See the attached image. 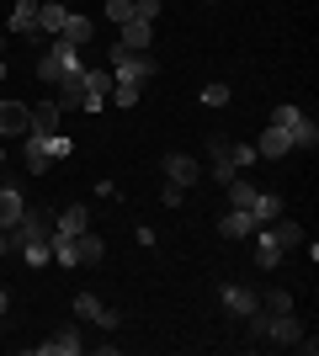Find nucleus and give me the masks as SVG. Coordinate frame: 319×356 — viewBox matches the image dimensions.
I'll list each match as a JSON object with an SVG mask.
<instances>
[{"mask_svg":"<svg viewBox=\"0 0 319 356\" xmlns=\"http://www.w3.org/2000/svg\"><path fill=\"white\" fill-rule=\"evenodd\" d=\"M48 245H54V261H59V266H96V261L106 255V245H101V234H96V229H80V234H54Z\"/></svg>","mask_w":319,"mask_h":356,"instance_id":"obj_1","label":"nucleus"},{"mask_svg":"<svg viewBox=\"0 0 319 356\" xmlns=\"http://www.w3.org/2000/svg\"><path fill=\"white\" fill-rule=\"evenodd\" d=\"M106 70H112V86H144V80L160 74V64H154V54H133V48H117V43H112Z\"/></svg>","mask_w":319,"mask_h":356,"instance_id":"obj_2","label":"nucleus"},{"mask_svg":"<svg viewBox=\"0 0 319 356\" xmlns=\"http://www.w3.org/2000/svg\"><path fill=\"white\" fill-rule=\"evenodd\" d=\"M75 70H80V48L59 43V38H54V48H48L43 59H38V80H48V86H59V80H69Z\"/></svg>","mask_w":319,"mask_h":356,"instance_id":"obj_3","label":"nucleus"},{"mask_svg":"<svg viewBox=\"0 0 319 356\" xmlns=\"http://www.w3.org/2000/svg\"><path fill=\"white\" fill-rule=\"evenodd\" d=\"M6 234H11V250H16V245H27V239H54V213H48V208H27Z\"/></svg>","mask_w":319,"mask_h":356,"instance_id":"obj_4","label":"nucleus"},{"mask_svg":"<svg viewBox=\"0 0 319 356\" xmlns=\"http://www.w3.org/2000/svg\"><path fill=\"white\" fill-rule=\"evenodd\" d=\"M22 165H27L32 176L54 170V134H38V128H32V134L22 138Z\"/></svg>","mask_w":319,"mask_h":356,"instance_id":"obj_5","label":"nucleus"},{"mask_svg":"<svg viewBox=\"0 0 319 356\" xmlns=\"http://www.w3.org/2000/svg\"><path fill=\"white\" fill-rule=\"evenodd\" d=\"M75 319H85V325H101V330H117V325H122V314H117V309H106L96 293H75Z\"/></svg>","mask_w":319,"mask_h":356,"instance_id":"obj_6","label":"nucleus"},{"mask_svg":"<svg viewBox=\"0 0 319 356\" xmlns=\"http://www.w3.org/2000/svg\"><path fill=\"white\" fill-rule=\"evenodd\" d=\"M32 134V106L27 102H0V144L6 138H27Z\"/></svg>","mask_w":319,"mask_h":356,"instance_id":"obj_7","label":"nucleus"},{"mask_svg":"<svg viewBox=\"0 0 319 356\" xmlns=\"http://www.w3.org/2000/svg\"><path fill=\"white\" fill-rule=\"evenodd\" d=\"M298 335H304L298 314H266V346H298Z\"/></svg>","mask_w":319,"mask_h":356,"instance_id":"obj_8","label":"nucleus"},{"mask_svg":"<svg viewBox=\"0 0 319 356\" xmlns=\"http://www.w3.org/2000/svg\"><path fill=\"white\" fill-rule=\"evenodd\" d=\"M256 266L261 271H272V266H282V261H288V250H282V245H277V234H272V223H256Z\"/></svg>","mask_w":319,"mask_h":356,"instance_id":"obj_9","label":"nucleus"},{"mask_svg":"<svg viewBox=\"0 0 319 356\" xmlns=\"http://www.w3.org/2000/svg\"><path fill=\"white\" fill-rule=\"evenodd\" d=\"M80 351H85V341H80L75 325H64V330H54L48 341H38V356H80Z\"/></svg>","mask_w":319,"mask_h":356,"instance_id":"obj_10","label":"nucleus"},{"mask_svg":"<svg viewBox=\"0 0 319 356\" xmlns=\"http://www.w3.org/2000/svg\"><path fill=\"white\" fill-rule=\"evenodd\" d=\"M154 43V22H138V16H128L117 27V48H133V54H149Z\"/></svg>","mask_w":319,"mask_h":356,"instance_id":"obj_11","label":"nucleus"},{"mask_svg":"<svg viewBox=\"0 0 319 356\" xmlns=\"http://www.w3.org/2000/svg\"><path fill=\"white\" fill-rule=\"evenodd\" d=\"M160 165H165V181H176V186H192V181L202 176V165L192 160V154H181V149H170Z\"/></svg>","mask_w":319,"mask_h":356,"instance_id":"obj_12","label":"nucleus"},{"mask_svg":"<svg viewBox=\"0 0 319 356\" xmlns=\"http://www.w3.org/2000/svg\"><path fill=\"white\" fill-rule=\"evenodd\" d=\"M218 298H224V314H234V319H245V314L261 303V293H256V287H245V282H229Z\"/></svg>","mask_w":319,"mask_h":356,"instance_id":"obj_13","label":"nucleus"},{"mask_svg":"<svg viewBox=\"0 0 319 356\" xmlns=\"http://www.w3.org/2000/svg\"><path fill=\"white\" fill-rule=\"evenodd\" d=\"M64 22H69V6H64V0H38V32L59 38Z\"/></svg>","mask_w":319,"mask_h":356,"instance_id":"obj_14","label":"nucleus"},{"mask_svg":"<svg viewBox=\"0 0 319 356\" xmlns=\"http://www.w3.org/2000/svg\"><path fill=\"white\" fill-rule=\"evenodd\" d=\"M91 38H96V22H91V16H75V11H69V22L59 27V43H69V48H85Z\"/></svg>","mask_w":319,"mask_h":356,"instance_id":"obj_15","label":"nucleus"},{"mask_svg":"<svg viewBox=\"0 0 319 356\" xmlns=\"http://www.w3.org/2000/svg\"><path fill=\"white\" fill-rule=\"evenodd\" d=\"M256 154H266V160H288V154H293V138L282 134V128H272V122H266V134L256 138Z\"/></svg>","mask_w":319,"mask_h":356,"instance_id":"obj_16","label":"nucleus"},{"mask_svg":"<svg viewBox=\"0 0 319 356\" xmlns=\"http://www.w3.org/2000/svg\"><path fill=\"white\" fill-rule=\"evenodd\" d=\"M218 234H224V239H250V234H256V218H250L245 208H229L224 218H218Z\"/></svg>","mask_w":319,"mask_h":356,"instance_id":"obj_17","label":"nucleus"},{"mask_svg":"<svg viewBox=\"0 0 319 356\" xmlns=\"http://www.w3.org/2000/svg\"><path fill=\"white\" fill-rule=\"evenodd\" d=\"M22 213H27V197L16 192L11 181H0V229H11V223L22 218Z\"/></svg>","mask_w":319,"mask_h":356,"instance_id":"obj_18","label":"nucleus"},{"mask_svg":"<svg viewBox=\"0 0 319 356\" xmlns=\"http://www.w3.org/2000/svg\"><path fill=\"white\" fill-rule=\"evenodd\" d=\"M11 32L38 38V0H16V6H11Z\"/></svg>","mask_w":319,"mask_h":356,"instance_id":"obj_19","label":"nucleus"},{"mask_svg":"<svg viewBox=\"0 0 319 356\" xmlns=\"http://www.w3.org/2000/svg\"><path fill=\"white\" fill-rule=\"evenodd\" d=\"M208 154H213V176H218V181H234V176H240V165L229 160V138H208Z\"/></svg>","mask_w":319,"mask_h":356,"instance_id":"obj_20","label":"nucleus"},{"mask_svg":"<svg viewBox=\"0 0 319 356\" xmlns=\"http://www.w3.org/2000/svg\"><path fill=\"white\" fill-rule=\"evenodd\" d=\"M59 122H64L59 102H38V106H32V128H38V134H59Z\"/></svg>","mask_w":319,"mask_h":356,"instance_id":"obj_21","label":"nucleus"},{"mask_svg":"<svg viewBox=\"0 0 319 356\" xmlns=\"http://www.w3.org/2000/svg\"><path fill=\"white\" fill-rule=\"evenodd\" d=\"M80 229H91V213L80 208H64V213H54V234H80Z\"/></svg>","mask_w":319,"mask_h":356,"instance_id":"obj_22","label":"nucleus"},{"mask_svg":"<svg viewBox=\"0 0 319 356\" xmlns=\"http://www.w3.org/2000/svg\"><path fill=\"white\" fill-rule=\"evenodd\" d=\"M245 213H250V218H256V223H272L277 213H282V197H277V192H256V197H250V208H245Z\"/></svg>","mask_w":319,"mask_h":356,"instance_id":"obj_23","label":"nucleus"},{"mask_svg":"<svg viewBox=\"0 0 319 356\" xmlns=\"http://www.w3.org/2000/svg\"><path fill=\"white\" fill-rule=\"evenodd\" d=\"M304 122H309V112H304V106H293V102H282L272 112V128H282L288 138H293V128H304Z\"/></svg>","mask_w":319,"mask_h":356,"instance_id":"obj_24","label":"nucleus"},{"mask_svg":"<svg viewBox=\"0 0 319 356\" xmlns=\"http://www.w3.org/2000/svg\"><path fill=\"white\" fill-rule=\"evenodd\" d=\"M16 255H22L27 266H48V261H54V245H48V239H27V245H16Z\"/></svg>","mask_w":319,"mask_h":356,"instance_id":"obj_25","label":"nucleus"},{"mask_svg":"<svg viewBox=\"0 0 319 356\" xmlns=\"http://www.w3.org/2000/svg\"><path fill=\"white\" fill-rule=\"evenodd\" d=\"M272 234H277V245H282V250H293V245H304V229H298L293 218H282V213L272 218Z\"/></svg>","mask_w":319,"mask_h":356,"instance_id":"obj_26","label":"nucleus"},{"mask_svg":"<svg viewBox=\"0 0 319 356\" xmlns=\"http://www.w3.org/2000/svg\"><path fill=\"white\" fill-rule=\"evenodd\" d=\"M224 186H229V208H250V197H256V192H261L256 181H245V176H234V181H224Z\"/></svg>","mask_w":319,"mask_h":356,"instance_id":"obj_27","label":"nucleus"},{"mask_svg":"<svg viewBox=\"0 0 319 356\" xmlns=\"http://www.w3.org/2000/svg\"><path fill=\"white\" fill-rule=\"evenodd\" d=\"M261 309L266 314H293V293L288 287H272V293H261Z\"/></svg>","mask_w":319,"mask_h":356,"instance_id":"obj_28","label":"nucleus"},{"mask_svg":"<svg viewBox=\"0 0 319 356\" xmlns=\"http://www.w3.org/2000/svg\"><path fill=\"white\" fill-rule=\"evenodd\" d=\"M293 149H304V154H314V149H319V128H314V122L293 128Z\"/></svg>","mask_w":319,"mask_h":356,"instance_id":"obj_29","label":"nucleus"},{"mask_svg":"<svg viewBox=\"0 0 319 356\" xmlns=\"http://www.w3.org/2000/svg\"><path fill=\"white\" fill-rule=\"evenodd\" d=\"M101 16L112 22V27H122V22L133 16V0H106V6H101Z\"/></svg>","mask_w":319,"mask_h":356,"instance_id":"obj_30","label":"nucleus"},{"mask_svg":"<svg viewBox=\"0 0 319 356\" xmlns=\"http://www.w3.org/2000/svg\"><path fill=\"white\" fill-rule=\"evenodd\" d=\"M229 160L240 165V170H250V165H256L261 154H256V144H234V138H229Z\"/></svg>","mask_w":319,"mask_h":356,"instance_id":"obj_31","label":"nucleus"},{"mask_svg":"<svg viewBox=\"0 0 319 356\" xmlns=\"http://www.w3.org/2000/svg\"><path fill=\"white\" fill-rule=\"evenodd\" d=\"M138 90H144V86H112V90H106V102H112V106H138Z\"/></svg>","mask_w":319,"mask_h":356,"instance_id":"obj_32","label":"nucleus"},{"mask_svg":"<svg viewBox=\"0 0 319 356\" xmlns=\"http://www.w3.org/2000/svg\"><path fill=\"white\" fill-rule=\"evenodd\" d=\"M202 106H229V86H202Z\"/></svg>","mask_w":319,"mask_h":356,"instance_id":"obj_33","label":"nucleus"},{"mask_svg":"<svg viewBox=\"0 0 319 356\" xmlns=\"http://www.w3.org/2000/svg\"><path fill=\"white\" fill-rule=\"evenodd\" d=\"M133 16L138 22H160V0H133Z\"/></svg>","mask_w":319,"mask_h":356,"instance_id":"obj_34","label":"nucleus"},{"mask_svg":"<svg viewBox=\"0 0 319 356\" xmlns=\"http://www.w3.org/2000/svg\"><path fill=\"white\" fill-rule=\"evenodd\" d=\"M69 154H75V138H69V134H54V160H69Z\"/></svg>","mask_w":319,"mask_h":356,"instance_id":"obj_35","label":"nucleus"},{"mask_svg":"<svg viewBox=\"0 0 319 356\" xmlns=\"http://www.w3.org/2000/svg\"><path fill=\"white\" fill-rule=\"evenodd\" d=\"M181 192H186V186H176V181H165V192H160V202H165V208H181Z\"/></svg>","mask_w":319,"mask_h":356,"instance_id":"obj_36","label":"nucleus"},{"mask_svg":"<svg viewBox=\"0 0 319 356\" xmlns=\"http://www.w3.org/2000/svg\"><path fill=\"white\" fill-rule=\"evenodd\" d=\"M0 255H11V234L6 229H0Z\"/></svg>","mask_w":319,"mask_h":356,"instance_id":"obj_37","label":"nucleus"},{"mask_svg":"<svg viewBox=\"0 0 319 356\" xmlns=\"http://www.w3.org/2000/svg\"><path fill=\"white\" fill-rule=\"evenodd\" d=\"M6 309H11V293H6V287H0V314H6Z\"/></svg>","mask_w":319,"mask_h":356,"instance_id":"obj_38","label":"nucleus"},{"mask_svg":"<svg viewBox=\"0 0 319 356\" xmlns=\"http://www.w3.org/2000/svg\"><path fill=\"white\" fill-rule=\"evenodd\" d=\"M0 80H6V54H0Z\"/></svg>","mask_w":319,"mask_h":356,"instance_id":"obj_39","label":"nucleus"},{"mask_svg":"<svg viewBox=\"0 0 319 356\" xmlns=\"http://www.w3.org/2000/svg\"><path fill=\"white\" fill-rule=\"evenodd\" d=\"M0 54H6V38H0Z\"/></svg>","mask_w":319,"mask_h":356,"instance_id":"obj_40","label":"nucleus"}]
</instances>
